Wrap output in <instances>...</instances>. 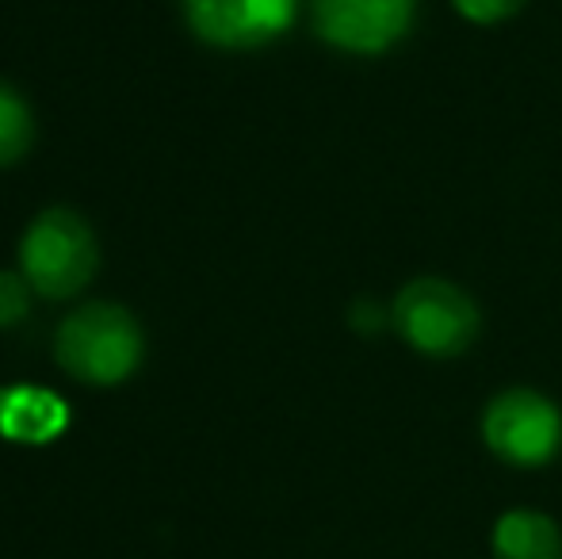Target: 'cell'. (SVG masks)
Listing matches in <instances>:
<instances>
[{
    "label": "cell",
    "mask_w": 562,
    "mask_h": 559,
    "mask_svg": "<svg viewBox=\"0 0 562 559\" xmlns=\"http://www.w3.org/2000/svg\"><path fill=\"white\" fill-rule=\"evenodd\" d=\"M35 138V120L31 108L12 85L0 81V165H15L31 149Z\"/></svg>",
    "instance_id": "cell-9"
},
{
    "label": "cell",
    "mask_w": 562,
    "mask_h": 559,
    "mask_svg": "<svg viewBox=\"0 0 562 559\" xmlns=\"http://www.w3.org/2000/svg\"><path fill=\"white\" fill-rule=\"evenodd\" d=\"M146 337L131 311L115 303H89L58 326V365L74 380L112 388L142 365Z\"/></svg>",
    "instance_id": "cell-1"
},
{
    "label": "cell",
    "mask_w": 562,
    "mask_h": 559,
    "mask_svg": "<svg viewBox=\"0 0 562 559\" xmlns=\"http://www.w3.org/2000/svg\"><path fill=\"white\" fill-rule=\"evenodd\" d=\"M394 326L414 349L429 357H456L479 334V311L456 283L422 277L394 299Z\"/></svg>",
    "instance_id": "cell-3"
},
{
    "label": "cell",
    "mask_w": 562,
    "mask_h": 559,
    "mask_svg": "<svg viewBox=\"0 0 562 559\" xmlns=\"http://www.w3.org/2000/svg\"><path fill=\"white\" fill-rule=\"evenodd\" d=\"M97 261L100 254L92 226L69 208H50L43 215H35L20 242L23 280L43 299L77 295L92 280Z\"/></svg>",
    "instance_id": "cell-2"
},
{
    "label": "cell",
    "mask_w": 562,
    "mask_h": 559,
    "mask_svg": "<svg viewBox=\"0 0 562 559\" xmlns=\"http://www.w3.org/2000/svg\"><path fill=\"white\" fill-rule=\"evenodd\" d=\"M314 27L352 54H379L406 35L414 0H311Z\"/></svg>",
    "instance_id": "cell-6"
},
{
    "label": "cell",
    "mask_w": 562,
    "mask_h": 559,
    "mask_svg": "<svg viewBox=\"0 0 562 559\" xmlns=\"http://www.w3.org/2000/svg\"><path fill=\"white\" fill-rule=\"evenodd\" d=\"M61 425H66V406L46 395V391L23 388L8 391L0 399V429H4V437L43 445V440L58 437Z\"/></svg>",
    "instance_id": "cell-7"
},
{
    "label": "cell",
    "mask_w": 562,
    "mask_h": 559,
    "mask_svg": "<svg viewBox=\"0 0 562 559\" xmlns=\"http://www.w3.org/2000/svg\"><path fill=\"white\" fill-rule=\"evenodd\" d=\"M184 20L203 43L252 51L280 38L295 20L299 0H180Z\"/></svg>",
    "instance_id": "cell-5"
},
{
    "label": "cell",
    "mask_w": 562,
    "mask_h": 559,
    "mask_svg": "<svg viewBox=\"0 0 562 559\" xmlns=\"http://www.w3.org/2000/svg\"><path fill=\"white\" fill-rule=\"evenodd\" d=\"M459 8V15H467L471 23H497L517 15L528 0H451Z\"/></svg>",
    "instance_id": "cell-11"
},
{
    "label": "cell",
    "mask_w": 562,
    "mask_h": 559,
    "mask_svg": "<svg viewBox=\"0 0 562 559\" xmlns=\"http://www.w3.org/2000/svg\"><path fill=\"white\" fill-rule=\"evenodd\" d=\"M497 559H562V537L551 517L536 510H509L494 525Z\"/></svg>",
    "instance_id": "cell-8"
},
{
    "label": "cell",
    "mask_w": 562,
    "mask_h": 559,
    "mask_svg": "<svg viewBox=\"0 0 562 559\" xmlns=\"http://www.w3.org/2000/svg\"><path fill=\"white\" fill-rule=\"evenodd\" d=\"M490 452L517 468H540L559 452L562 418L559 411L536 391H505L490 403L482 422Z\"/></svg>",
    "instance_id": "cell-4"
},
{
    "label": "cell",
    "mask_w": 562,
    "mask_h": 559,
    "mask_svg": "<svg viewBox=\"0 0 562 559\" xmlns=\"http://www.w3.org/2000/svg\"><path fill=\"white\" fill-rule=\"evenodd\" d=\"M27 288L31 283L20 272H0V329L27 318V306H31Z\"/></svg>",
    "instance_id": "cell-10"
}]
</instances>
